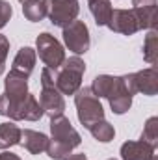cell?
I'll list each match as a JSON object with an SVG mask.
<instances>
[{
    "instance_id": "obj_1",
    "label": "cell",
    "mask_w": 158,
    "mask_h": 160,
    "mask_svg": "<svg viewBox=\"0 0 158 160\" xmlns=\"http://www.w3.org/2000/svg\"><path fill=\"white\" fill-rule=\"evenodd\" d=\"M50 134L52 138L48 140L47 155L52 160H63L67 155H71L73 149H77L82 143L80 134L73 128L71 121L63 114L50 118Z\"/></svg>"
},
{
    "instance_id": "obj_2",
    "label": "cell",
    "mask_w": 158,
    "mask_h": 160,
    "mask_svg": "<svg viewBox=\"0 0 158 160\" xmlns=\"http://www.w3.org/2000/svg\"><path fill=\"white\" fill-rule=\"evenodd\" d=\"M86 73V63L78 56L63 60V63L54 73V86L62 95H75L82 88V77Z\"/></svg>"
},
{
    "instance_id": "obj_3",
    "label": "cell",
    "mask_w": 158,
    "mask_h": 160,
    "mask_svg": "<svg viewBox=\"0 0 158 160\" xmlns=\"http://www.w3.org/2000/svg\"><path fill=\"white\" fill-rule=\"evenodd\" d=\"M54 73L56 69H50V67H45L41 71V95H39V104L43 108V112L50 118H56V116H62L63 110H65V101H63V95L56 89L54 86Z\"/></svg>"
},
{
    "instance_id": "obj_4",
    "label": "cell",
    "mask_w": 158,
    "mask_h": 160,
    "mask_svg": "<svg viewBox=\"0 0 158 160\" xmlns=\"http://www.w3.org/2000/svg\"><path fill=\"white\" fill-rule=\"evenodd\" d=\"M75 104H77L78 121L86 128H89L97 121L104 119V108L101 104V99L89 88H80L75 93Z\"/></svg>"
},
{
    "instance_id": "obj_5",
    "label": "cell",
    "mask_w": 158,
    "mask_h": 160,
    "mask_svg": "<svg viewBox=\"0 0 158 160\" xmlns=\"http://www.w3.org/2000/svg\"><path fill=\"white\" fill-rule=\"evenodd\" d=\"M43 4L47 9V17L54 26L63 28L78 17V0H43Z\"/></svg>"
},
{
    "instance_id": "obj_6",
    "label": "cell",
    "mask_w": 158,
    "mask_h": 160,
    "mask_svg": "<svg viewBox=\"0 0 158 160\" xmlns=\"http://www.w3.org/2000/svg\"><path fill=\"white\" fill-rule=\"evenodd\" d=\"M36 47H37V54H39L41 62L50 67V69H58L63 60H65V50L62 47V43L56 39L54 36H50L48 32H43L36 39Z\"/></svg>"
},
{
    "instance_id": "obj_7",
    "label": "cell",
    "mask_w": 158,
    "mask_h": 160,
    "mask_svg": "<svg viewBox=\"0 0 158 160\" xmlns=\"http://www.w3.org/2000/svg\"><path fill=\"white\" fill-rule=\"evenodd\" d=\"M63 43L77 56L78 54H86L87 48H89V43H91L89 41V30H87L86 22L75 19L73 22L63 26Z\"/></svg>"
},
{
    "instance_id": "obj_8",
    "label": "cell",
    "mask_w": 158,
    "mask_h": 160,
    "mask_svg": "<svg viewBox=\"0 0 158 160\" xmlns=\"http://www.w3.org/2000/svg\"><path fill=\"white\" fill-rule=\"evenodd\" d=\"M106 26L112 32L123 36H134L136 32H140V22L132 9H114Z\"/></svg>"
},
{
    "instance_id": "obj_9",
    "label": "cell",
    "mask_w": 158,
    "mask_h": 160,
    "mask_svg": "<svg viewBox=\"0 0 158 160\" xmlns=\"http://www.w3.org/2000/svg\"><path fill=\"white\" fill-rule=\"evenodd\" d=\"M132 93L125 88V84H123V78L121 77H116L114 80V86H112V89L108 91V95H106V99H108V102H110V108H112V112L114 114H125V112H128L130 110V106H132Z\"/></svg>"
},
{
    "instance_id": "obj_10",
    "label": "cell",
    "mask_w": 158,
    "mask_h": 160,
    "mask_svg": "<svg viewBox=\"0 0 158 160\" xmlns=\"http://www.w3.org/2000/svg\"><path fill=\"white\" fill-rule=\"evenodd\" d=\"M132 11L140 22V30H153L156 24V0H132Z\"/></svg>"
},
{
    "instance_id": "obj_11",
    "label": "cell",
    "mask_w": 158,
    "mask_h": 160,
    "mask_svg": "<svg viewBox=\"0 0 158 160\" xmlns=\"http://www.w3.org/2000/svg\"><path fill=\"white\" fill-rule=\"evenodd\" d=\"M132 78H134V88H136V93H143V95H156L158 91V73L155 67H147L143 71H138V73H132Z\"/></svg>"
},
{
    "instance_id": "obj_12",
    "label": "cell",
    "mask_w": 158,
    "mask_h": 160,
    "mask_svg": "<svg viewBox=\"0 0 158 160\" xmlns=\"http://www.w3.org/2000/svg\"><path fill=\"white\" fill-rule=\"evenodd\" d=\"M156 153L155 145L147 142H125L121 145V158L123 160H149Z\"/></svg>"
},
{
    "instance_id": "obj_13",
    "label": "cell",
    "mask_w": 158,
    "mask_h": 160,
    "mask_svg": "<svg viewBox=\"0 0 158 160\" xmlns=\"http://www.w3.org/2000/svg\"><path fill=\"white\" fill-rule=\"evenodd\" d=\"M36 50L32 47H22L19 48L15 60H13V65H11V73H17V75H22V77H30L34 67H36Z\"/></svg>"
},
{
    "instance_id": "obj_14",
    "label": "cell",
    "mask_w": 158,
    "mask_h": 160,
    "mask_svg": "<svg viewBox=\"0 0 158 160\" xmlns=\"http://www.w3.org/2000/svg\"><path fill=\"white\" fill-rule=\"evenodd\" d=\"M28 153L32 155H39L43 151H47V145H48V138L37 132V130H32V128H24L21 130V142H19Z\"/></svg>"
},
{
    "instance_id": "obj_15",
    "label": "cell",
    "mask_w": 158,
    "mask_h": 160,
    "mask_svg": "<svg viewBox=\"0 0 158 160\" xmlns=\"http://www.w3.org/2000/svg\"><path fill=\"white\" fill-rule=\"evenodd\" d=\"M43 116H45V112H43V108H41L39 101L36 99V95L28 93L26 99H24L22 104H21V110H19V121H22V119L39 121Z\"/></svg>"
},
{
    "instance_id": "obj_16",
    "label": "cell",
    "mask_w": 158,
    "mask_h": 160,
    "mask_svg": "<svg viewBox=\"0 0 158 160\" xmlns=\"http://www.w3.org/2000/svg\"><path fill=\"white\" fill-rule=\"evenodd\" d=\"M87 4H89V11L95 19L97 26H106L112 17V11H114L112 2L110 0H87Z\"/></svg>"
},
{
    "instance_id": "obj_17",
    "label": "cell",
    "mask_w": 158,
    "mask_h": 160,
    "mask_svg": "<svg viewBox=\"0 0 158 160\" xmlns=\"http://www.w3.org/2000/svg\"><path fill=\"white\" fill-rule=\"evenodd\" d=\"M21 142V128L15 123H0V149L6 151Z\"/></svg>"
},
{
    "instance_id": "obj_18",
    "label": "cell",
    "mask_w": 158,
    "mask_h": 160,
    "mask_svg": "<svg viewBox=\"0 0 158 160\" xmlns=\"http://www.w3.org/2000/svg\"><path fill=\"white\" fill-rule=\"evenodd\" d=\"M22 13L30 22H39L47 17V9L43 0H26L22 2Z\"/></svg>"
},
{
    "instance_id": "obj_19",
    "label": "cell",
    "mask_w": 158,
    "mask_h": 160,
    "mask_svg": "<svg viewBox=\"0 0 158 160\" xmlns=\"http://www.w3.org/2000/svg\"><path fill=\"white\" fill-rule=\"evenodd\" d=\"M87 130L91 132V136H93L97 142H102V143H108V142H112V140H114V136H116V130H114V127H112V125H110L106 119L97 121V123H95V125H91Z\"/></svg>"
},
{
    "instance_id": "obj_20",
    "label": "cell",
    "mask_w": 158,
    "mask_h": 160,
    "mask_svg": "<svg viewBox=\"0 0 158 160\" xmlns=\"http://www.w3.org/2000/svg\"><path fill=\"white\" fill-rule=\"evenodd\" d=\"M156 56H158V34L153 28V30H149V34L145 36V41H143V60L149 65H155Z\"/></svg>"
},
{
    "instance_id": "obj_21",
    "label": "cell",
    "mask_w": 158,
    "mask_h": 160,
    "mask_svg": "<svg viewBox=\"0 0 158 160\" xmlns=\"http://www.w3.org/2000/svg\"><path fill=\"white\" fill-rule=\"evenodd\" d=\"M114 80H116V77H112V75H99V77L93 78V84H91L89 89H91L99 99H101V97L106 99L108 91H110L112 86H114Z\"/></svg>"
},
{
    "instance_id": "obj_22",
    "label": "cell",
    "mask_w": 158,
    "mask_h": 160,
    "mask_svg": "<svg viewBox=\"0 0 158 160\" xmlns=\"http://www.w3.org/2000/svg\"><path fill=\"white\" fill-rule=\"evenodd\" d=\"M141 142H147L149 145H158V118H149L145 127H143V132H141Z\"/></svg>"
},
{
    "instance_id": "obj_23",
    "label": "cell",
    "mask_w": 158,
    "mask_h": 160,
    "mask_svg": "<svg viewBox=\"0 0 158 160\" xmlns=\"http://www.w3.org/2000/svg\"><path fill=\"white\" fill-rule=\"evenodd\" d=\"M11 15H13V8H11V4L6 2V0H0V30L7 24V21L11 19Z\"/></svg>"
},
{
    "instance_id": "obj_24",
    "label": "cell",
    "mask_w": 158,
    "mask_h": 160,
    "mask_svg": "<svg viewBox=\"0 0 158 160\" xmlns=\"http://www.w3.org/2000/svg\"><path fill=\"white\" fill-rule=\"evenodd\" d=\"M7 52H9V41L6 36L0 34V75L4 73L6 69V58H7Z\"/></svg>"
},
{
    "instance_id": "obj_25",
    "label": "cell",
    "mask_w": 158,
    "mask_h": 160,
    "mask_svg": "<svg viewBox=\"0 0 158 160\" xmlns=\"http://www.w3.org/2000/svg\"><path fill=\"white\" fill-rule=\"evenodd\" d=\"M0 160H21L15 153H7V151H4L2 155H0Z\"/></svg>"
},
{
    "instance_id": "obj_26",
    "label": "cell",
    "mask_w": 158,
    "mask_h": 160,
    "mask_svg": "<svg viewBox=\"0 0 158 160\" xmlns=\"http://www.w3.org/2000/svg\"><path fill=\"white\" fill-rule=\"evenodd\" d=\"M63 160H87L84 153H77V155H67Z\"/></svg>"
},
{
    "instance_id": "obj_27",
    "label": "cell",
    "mask_w": 158,
    "mask_h": 160,
    "mask_svg": "<svg viewBox=\"0 0 158 160\" xmlns=\"http://www.w3.org/2000/svg\"><path fill=\"white\" fill-rule=\"evenodd\" d=\"M149 160H158V155H156V153H155V155H153V157H151V158H149Z\"/></svg>"
},
{
    "instance_id": "obj_28",
    "label": "cell",
    "mask_w": 158,
    "mask_h": 160,
    "mask_svg": "<svg viewBox=\"0 0 158 160\" xmlns=\"http://www.w3.org/2000/svg\"><path fill=\"white\" fill-rule=\"evenodd\" d=\"M19 2H21V4H22V2H26V0H19Z\"/></svg>"
},
{
    "instance_id": "obj_29",
    "label": "cell",
    "mask_w": 158,
    "mask_h": 160,
    "mask_svg": "<svg viewBox=\"0 0 158 160\" xmlns=\"http://www.w3.org/2000/svg\"><path fill=\"white\" fill-rule=\"evenodd\" d=\"M108 160H116V158H108Z\"/></svg>"
}]
</instances>
